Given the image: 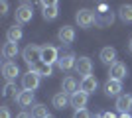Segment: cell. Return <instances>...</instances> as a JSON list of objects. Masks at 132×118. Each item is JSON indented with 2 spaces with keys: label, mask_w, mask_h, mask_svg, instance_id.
<instances>
[{
  "label": "cell",
  "mask_w": 132,
  "mask_h": 118,
  "mask_svg": "<svg viewBox=\"0 0 132 118\" xmlns=\"http://www.w3.org/2000/svg\"><path fill=\"white\" fill-rule=\"evenodd\" d=\"M22 57H24V61L30 65V69H34L39 61H42V47H39V45H36V43L26 45V47H24V51H22Z\"/></svg>",
  "instance_id": "obj_1"
},
{
  "label": "cell",
  "mask_w": 132,
  "mask_h": 118,
  "mask_svg": "<svg viewBox=\"0 0 132 118\" xmlns=\"http://www.w3.org/2000/svg\"><path fill=\"white\" fill-rule=\"evenodd\" d=\"M32 18H34V6L30 2H22L16 8V22L18 24H28V22H32Z\"/></svg>",
  "instance_id": "obj_2"
},
{
  "label": "cell",
  "mask_w": 132,
  "mask_h": 118,
  "mask_svg": "<svg viewBox=\"0 0 132 118\" xmlns=\"http://www.w3.org/2000/svg\"><path fill=\"white\" fill-rule=\"evenodd\" d=\"M75 20L81 28H91L93 24H97V14L93 10H87V8H83L75 14Z\"/></svg>",
  "instance_id": "obj_3"
},
{
  "label": "cell",
  "mask_w": 132,
  "mask_h": 118,
  "mask_svg": "<svg viewBox=\"0 0 132 118\" xmlns=\"http://www.w3.org/2000/svg\"><path fill=\"white\" fill-rule=\"evenodd\" d=\"M75 73L81 75L83 79H85V77H91V73H93V61H91L89 57H85V55L77 57V63H75Z\"/></svg>",
  "instance_id": "obj_4"
},
{
  "label": "cell",
  "mask_w": 132,
  "mask_h": 118,
  "mask_svg": "<svg viewBox=\"0 0 132 118\" xmlns=\"http://www.w3.org/2000/svg\"><path fill=\"white\" fill-rule=\"evenodd\" d=\"M39 87V75L36 73V71H28L26 75H22V89L24 90H30V93H34V90Z\"/></svg>",
  "instance_id": "obj_5"
},
{
  "label": "cell",
  "mask_w": 132,
  "mask_h": 118,
  "mask_svg": "<svg viewBox=\"0 0 132 118\" xmlns=\"http://www.w3.org/2000/svg\"><path fill=\"white\" fill-rule=\"evenodd\" d=\"M126 75H128V69L120 61L110 65V69H109V79H114V81H120V83H122V79H126Z\"/></svg>",
  "instance_id": "obj_6"
},
{
  "label": "cell",
  "mask_w": 132,
  "mask_h": 118,
  "mask_svg": "<svg viewBox=\"0 0 132 118\" xmlns=\"http://www.w3.org/2000/svg\"><path fill=\"white\" fill-rule=\"evenodd\" d=\"M42 61L47 63V65H53V63L59 61L57 47H53V45H44V47H42Z\"/></svg>",
  "instance_id": "obj_7"
},
{
  "label": "cell",
  "mask_w": 132,
  "mask_h": 118,
  "mask_svg": "<svg viewBox=\"0 0 132 118\" xmlns=\"http://www.w3.org/2000/svg\"><path fill=\"white\" fill-rule=\"evenodd\" d=\"M42 8H44V12H42L44 20H55L59 16V4L57 2H42Z\"/></svg>",
  "instance_id": "obj_8"
},
{
  "label": "cell",
  "mask_w": 132,
  "mask_h": 118,
  "mask_svg": "<svg viewBox=\"0 0 132 118\" xmlns=\"http://www.w3.org/2000/svg\"><path fill=\"white\" fill-rule=\"evenodd\" d=\"M57 39H59L63 45H69L75 41V28H71V26H63V28H59V32H57Z\"/></svg>",
  "instance_id": "obj_9"
},
{
  "label": "cell",
  "mask_w": 132,
  "mask_h": 118,
  "mask_svg": "<svg viewBox=\"0 0 132 118\" xmlns=\"http://www.w3.org/2000/svg\"><path fill=\"white\" fill-rule=\"evenodd\" d=\"M2 75H4V79L8 83H12V81L20 75V67L12 61H4V65H2Z\"/></svg>",
  "instance_id": "obj_10"
},
{
  "label": "cell",
  "mask_w": 132,
  "mask_h": 118,
  "mask_svg": "<svg viewBox=\"0 0 132 118\" xmlns=\"http://www.w3.org/2000/svg\"><path fill=\"white\" fill-rule=\"evenodd\" d=\"M75 63H77V57H75V53H65V55H61V57H59L57 67H59L61 71H71V69H75Z\"/></svg>",
  "instance_id": "obj_11"
},
{
  "label": "cell",
  "mask_w": 132,
  "mask_h": 118,
  "mask_svg": "<svg viewBox=\"0 0 132 118\" xmlns=\"http://www.w3.org/2000/svg\"><path fill=\"white\" fill-rule=\"evenodd\" d=\"M97 87H99V81H97V77H95V75H91V77H85V79H81L79 90H83V93L91 95V93H95V90H97Z\"/></svg>",
  "instance_id": "obj_12"
},
{
  "label": "cell",
  "mask_w": 132,
  "mask_h": 118,
  "mask_svg": "<svg viewBox=\"0 0 132 118\" xmlns=\"http://www.w3.org/2000/svg\"><path fill=\"white\" fill-rule=\"evenodd\" d=\"M120 90H122V83L120 81H114V79H109L105 83V95L106 96H120Z\"/></svg>",
  "instance_id": "obj_13"
},
{
  "label": "cell",
  "mask_w": 132,
  "mask_h": 118,
  "mask_svg": "<svg viewBox=\"0 0 132 118\" xmlns=\"http://www.w3.org/2000/svg\"><path fill=\"white\" fill-rule=\"evenodd\" d=\"M101 61L105 63V65H114L116 63V49L114 47H110V45H106V47H103L101 49Z\"/></svg>",
  "instance_id": "obj_14"
},
{
  "label": "cell",
  "mask_w": 132,
  "mask_h": 118,
  "mask_svg": "<svg viewBox=\"0 0 132 118\" xmlns=\"http://www.w3.org/2000/svg\"><path fill=\"white\" fill-rule=\"evenodd\" d=\"M132 108V95H120L116 98V110L122 114H128Z\"/></svg>",
  "instance_id": "obj_15"
},
{
  "label": "cell",
  "mask_w": 132,
  "mask_h": 118,
  "mask_svg": "<svg viewBox=\"0 0 132 118\" xmlns=\"http://www.w3.org/2000/svg\"><path fill=\"white\" fill-rule=\"evenodd\" d=\"M87 101H89V95L83 90H77L75 95H71V106H75V110H83L87 106Z\"/></svg>",
  "instance_id": "obj_16"
},
{
  "label": "cell",
  "mask_w": 132,
  "mask_h": 118,
  "mask_svg": "<svg viewBox=\"0 0 132 118\" xmlns=\"http://www.w3.org/2000/svg\"><path fill=\"white\" fill-rule=\"evenodd\" d=\"M51 102H53V106L57 108V110H63V108H67V104L71 102V96H69V95H65L63 90H59L57 95H53Z\"/></svg>",
  "instance_id": "obj_17"
},
{
  "label": "cell",
  "mask_w": 132,
  "mask_h": 118,
  "mask_svg": "<svg viewBox=\"0 0 132 118\" xmlns=\"http://www.w3.org/2000/svg\"><path fill=\"white\" fill-rule=\"evenodd\" d=\"M61 90L65 93V95H75L77 93V81H75V77H65L63 79V83H61Z\"/></svg>",
  "instance_id": "obj_18"
},
{
  "label": "cell",
  "mask_w": 132,
  "mask_h": 118,
  "mask_svg": "<svg viewBox=\"0 0 132 118\" xmlns=\"http://www.w3.org/2000/svg\"><path fill=\"white\" fill-rule=\"evenodd\" d=\"M18 55V43H10V41H6L2 45V57H4L6 61H10L14 57Z\"/></svg>",
  "instance_id": "obj_19"
},
{
  "label": "cell",
  "mask_w": 132,
  "mask_h": 118,
  "mask_svg": "<svg viewBox=\"0 0 132 118\" xmlns=\"http://www.w3.org/2000/svg\"><path fill=\"white\" fill-rule=\"evenodd\" d=\"M22 28L20 26H12V28H8V32H6V41H10V43H18L20 39H22Z\"/></svg>",
  "instance_id": "obj_20"
},
{
  "label": "cell",
  "mask_w": 132,
  "mask_h": 118,
  "mask_svg": "<svg viewBox=\"0 0 132 118\" xmlns=\"http://www.w3.org/2000/svg\"><path fill=\"white\" fill-rule=\"evenodd\" d=\"M16 102H18L22 108H28V106L34 102V93H30V90H20V95H18Z\"/></svg>",
  "instance_id": "obj_21"
},
{
  "label": "cell",
  "mask_w": 132,
  "mask_h": 118,
  "mask_svg": "<svg viewBox=\"0 0 132 118\" xmlns=\"http://www.w3.org/2000/svg\"><path fill=\"white\" fill-rule=\"evenodd\" d=\"M32 71H36V73L39 75V77H51V73H53V65H47V63L39 61L36 67L32 69Z\"/></svg>",
  "instance_id": "obj_22"
},
{
  "label": "cell",
  "mask_w": 132,
  "mask_h": 118,
  "mask_svg": "<svg viewBox=\"0 0 132 118\" xmlns=\"http://www.w3.org/2000/svg\"><path fill=\"white\" fill-rule=\"evenodd\" d=\"M118 18L124 24H130L132 22V4H122L118 8Z\"/></svg>",
  "instance_id": "obj_23"
},
{
  "label": "cell",
  "mask_w": 132,
  "mask_h": 118,
  "mask_svg": "<svg viewBox=\"0 0 132 118\" xmlns=\"http://www.w3.org/2000/svg\"><path fill=\"white\" fill-rule=\"evenodd\" d=\"M50 112H47V106L45 104H34L32 106V118H47Z\"/></svg>",
  "instance_id": "obj_24"
},
{
  "label": "cell",
  "mask_w": 132,
  "mask_h": 118,
  "mask_svg": "<svg viewBox=\"0 0 132 118\" xmlns=\"http://www.w3.org/2000/svg\"><path fill=\"white\" fill-rule=\"evenodd\" d=\"M16 85H14V83H6L4 85V90H2V95H4V96H8V95H12V98H14V101H16V98H18V95H20V93H16Z\"/></svg>",
  "instance_id": "obj_25"
},
{
  "label": "cell",
  "mask_w": 132,
  "mask_h": 118,
  "mask_svg": "<svg viewBox=\"0 0 132 118\" xmlns=\"http://www.w3.org/2000/svg\"><path fill=\"white\" fill-rule=\"evenodd\" d=\"M103 14V20L101 22H97V26H109V24H112V20H114V16H112V12H101Z\"/></svg>",
  "instance_id": "obj_26"
},
{
  "label": "cell",
  "mask_w": 132,
  "mask_h": 118,
  "mask_svg": "<svg viewBox=\"0 0 132 118\" xmlns=\"http://www.w3.org/2000/svg\"><path fill=\"white\" fill-rule=\"evenodd\" d=\"M73 118H93V116H91V112H89L87 108H83V110H75Z\"/></svg>",
  "instance_id": "obj_27"
},
{
  "label": "cell",
  "mask_w": 132,
  "mask_h": 118,
  "mask_svg": "<svg viewBox=\"0 0 132 118\" xmlns=\"http://www.w3.org/2000/svg\"><path fill=\"white\" fill-rule=\"evenodd\" d=\"M0 118H10V110H8V106H0Z\"/></svg>",
  "instance_id": "obj_28"
},
{
  "label": "cell",
  "mask_w": 132,
  "mask_h": 118,
  "mask_svg": "<svg viewBox=\"0 0 132 118\" xmlns=\"http://www.w3.org/2000/svg\"><path fill=\"white\" fill-rule=\"evenodd\" d=\"M6 12H8V2H0V14L4 16Z\"/></svg>",
  "instance_id": "obj_29"
},
{
  "label": "cell",
  "mask_w": 132,
  "mask_h": 118,
  "mask_svg": "<svg viewBox=\"0 0 132 118\" xmlns=\"http://www.w3.org/2000/svg\"><path fill=\"white\" fill-rule=\"evenodd\" d=\"M16 118H32V114H28V112H20Z\"/></svg>",
  "instance_id": "obj_30"
},
{
  "label": "cell",
  "mask_w": 132,
  "mask_h": 118,
  "mask_svg": "<svg viewBox=\"0 0 132 118\" xmlns=\"http://www.w3.org/2000/svg\"><path fill=\"white\" fill-rule=\"evenodd\" d=\"M128 49H130V53H132V38H130V41H128Z\"/></svg>",
  "instance_id": "obj_31"
},
{
  "label": "cell",
  "mask_w": 132,
  "mask_h": 118,
  "mask_svg": "<svg viewBox=\"0 0 132 118\" xmlns=\"http://www.w3.org/2000/svg\"><path fill=\"white\" fill-rule=\"evenodd\" d=\"M47 118H53V116H51V114H50V116H47Z\"/></svg>",
  "instance_id": "obj_32"
}]
</instances>
